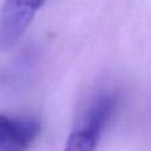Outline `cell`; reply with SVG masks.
I'll use <instances>...</instances> for the list:
<instances>
[{"instance_id":"6da1fadb","label":"cell","mask_w":151,"mask_h":151,"mask_svg":"<svg viewBox=\"0 0 151 151\" xmlns=\"http://www.w3.org/2000/svg\"><path fill=\"white\" fill-rule=\"evenodd\" d=\"M117 104V94L113 91L94 97L69 135L65 151H96L102 133L114 115Z\"/></svg>"},{"instance_id":"7a4b0ae2","label":"cell","mask_w":151,"mask_h":151,"mask_svg":"<svg viewBox=\"0 0 151 151\" xmlns=\"http://www.w3.org/2000/svg\"><path fill=\"white\" fill-rule=\"evenodd\" d=\"M47 0H3L0 7V50L15 47Z\"/></svg>"},{"instance_id":"3957f363","label":"cell","mask_w":151,"mask_h":151,"mask_svg":"<svg viewBox=\"0 0 151 151\" xmlns=\"http://www.w3.org/2000/svg\"><path fill=\"white\" fill-rule=\"evenodd\" d=\"M39 133L36 118L0 114V151H27Z\"/></svg>"}]
</instances>
